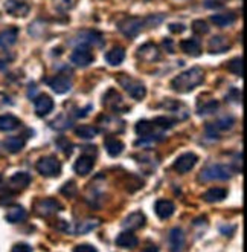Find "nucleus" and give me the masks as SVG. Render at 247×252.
Segmentation results:
<instances>
[{
  "label": "nucleus",
  "instance_id": "nucleus-40",
  "mask_svg": "<svg viewBox=\"0 0 247 252\" xmlns=\"http://www.w3.org/2000/svg\"><path fill=\"white\" fill-rule=\"evenodd\" d=\"M217 109H219V101H209L208 104L203 106V109H198V113L200 115H209V113H214Z\"/></svg>",
  "mask_w": 247,
  "mask_h": 252
},
{
  "label": "nucleus",
  "instance_id": "nucleus-9",
  "mask_svg": "<svg viewBox=\"0 0 247 252\" xmlns=\"http://www.w3.org/2000/svg\"><path fill=\"white\" fill-rule=\"evenodd\" d=\"M137 57L143 62L154 63L161 60V51H159V48L154 43H145L137 49Z\"/></svg>",
  "mask_w": 247,
  "mask_h": 252
},
{
  "label": "nucleus",
  "instance_id": "nucleus-13",
  "mask_svg": "<svg viewBox=\"0 0 247 252\" xmlns=\"http://www.w3.org/2000/svg\"><path fill=\"white\" fill-rule=\"evenodd\" d=\"M235 124V120L232 116L229 118H220V120H217L211 124H206V131L208 135H215V133H221V131H227L234 127Z\"/></svg>",
  "mask_w": 247,
  "mask_h": 252
},
{
  "label": "nucleus",
  "instance_id": "nucleus-33",
  "mask_svg": "<svg viewBox=\"0 0 247 252\" xmlns=\"http://www.w3.org/2000/svg\"><path fill=\"white\" fill-rule=\"evenodd\" d=\"M101 225V221L99 220H96V219H85V220H82L81 223H78L77 226H75V232L77 234H81V235H84V234H89L90 231H93L95 228H98Z\"/></svg>",
  "mask_w": 247,
  "mask_h": 252
},
{
  "label": "nucleus",
  "instance_id": "nucleus-42",
  "mask_svg": "<svg viewBox=\"0 0 247 252\" xmlns=\"http://www.w3.org/2000/svg\"><path fill=\"white\" fill-rule=\"evenodd\" d=\"M9 104H12V99L8 95H5V94H0V109L6 107Z\"/></svg>",
  "mask_w": 247,
  "mask_h": 252
},
{
  "label": "nucleus",
  "instance_id": "nucleus-39",
  "mask_svg": "<svg viewBox=\"0 0 247 252\" xmlns=\"http://www.w3.org/2000/svg\"><path fill=\"white\" fill-rule=\"evenodd\" d=\"M154 123L161 127L162 130H169L171 127H174V124H176V121H172L171 118H165V116H159V118H156L154 120Z\"/></svg>",
  "mask_w": 247,
  "mask_h": 252
},
{
  "label": "nucleus",
  "instance_id": "nucleus-1",
  "mask_svg": "<svg viewBox=\"0 0 247 252\" xmlns=\"http://www.w3.org/2000/svg\"><path fill=\"white\" fill-rule=\"evenodd\" d=\"M205 81V72L201 67H191L182 73H179L177 77H174L171 81V87L174 92L177 94H188L197 89L198 86L203 84Z\"/></svg>",
  "mask_w": 247,
  "mask_h": 252
},
{
  "label": "nucleus",
  "instance_id": "nucleus-14",
  "mask_svg": "<svg viewBox=\"0 0 247 252\" xmlns=\"http://www.w3.org/2000/svg\"><path fill=\"white\" fill-rule=\"evenodd\" d=\"M93 165H95V158L90 155H82L75 160L74 170L78 176H87L93 170Z\"/></svg>",
  "mask_w": 247,
  "mask_h": 252
},
{
  "label": "nucleus",
  "instance_id": "nucleus-12",
  "mask_svg": "<svg viewBox=\"0 0 247 252\" xmlns=\"http://www.w3.org/2000/svg\"><path fill=\"white\" fill-rule=\"evenodd\" d=\"M48 84H49V87L52 89L55 94H66V92L70 91V87H72L70 78L66 77V75H63V73L49 78L48 80Z\"/></svg>",
  "mask_w": 247,
  "mask_h": 252
},
{
  "label": "nucleus",
  "instance_id": "nucleus-31",
  "mask_svg": "<svg viewBox=\"0 0 247 252\" xmlns=\"http://www.w3.org/2000/svg\"><path fill=\"white\" fill-rule=\"evenodd\" d=\"M164 109L165 110H169V112H174V113H176L180 118V120H185V118L188 116V109L185 107V104H182V102H179V101L168 99L165 104H164Z\"/></svg>",
  "mask_w": 247,
  "mask_h": 252
},
{
  "label": "nucleus",
  "instance_id": "nucleus-28",
  "mask_svg": "<svg viewBox=\"0 0 247 252\" xmlns=\"http://www.w3.org/2000/svg\"><path fill=\"white\" fill-rule=\"evenodd\" d=\"M124 60H125V51H124V48L116 46V48L110 49L106 54V62L110 66H119V64H122Z\"/></svg>",
  "mask_w": 247,
  "mask_h": 252
},
{
  "label": "nucleus",
  "instance_id": "nucleus-15",
  "mask_svg": "<svg viewBox=\"0 0 247 252\" xmlns=\"http://www.w3.org/2000/svg\"><path fill=\"white\" fill-rule=\"evenodd\" d=\"M145 223H147V219H145V214L140 211H135L132 214H128L124 221H122V226L125 229L130 231H135V229H140Z\"/></svg>",
  "mask_w": 247,
  "mask_h": 252
},
{
  "label": "nucleus",
  "instance_id": "nucleus-21",
  "mask_svg": "<svg viewBox=\"0 0 247 252\" xmlns=\"http://www.w3.org/2000/svg\"><path fill=\"white\" fill-rule=\"evenodd\" d=\"M104 104L114 112H124L121 107H127L124 104V99L121 98V95L116 91H113V89H110V91L107 92V95L104 96Z\"/></svg>",
  "mask_w": 247,
  "mask_h": 252
},
{
  "label": "nucleus",
  "instance_id": "nucleus-25",
  "mask_svg": "<svg viewBox=\"0 0 247 252\" xmlns=\"http://www.w3.org/2000/svg\"><path fill=\"white\" fill-rule=\"evenodd\" d=\"M104 147H106V152L109 153V156H111V158L119 156L124 152V144L119 139L113 138V136H107L106 138Z\"/></svg>",
  "mask_w": 247,
  "mask_h": 252
},
{
  "label": "nucleus",
  "instance_id": "nucleus-18",
  "mask_svg": "<svg viewBox=\"0 0 247 252\" xmlns=\"http://www.w3.org/2000/svg\"><path fill=\"white\" fill-rule=\"evenodd\" d=\"M174 210H176V206H174V203L171 200H166V199H161L157 200L156 205H154V211L157 214L159 219H169L172 214H174Z\"/></svg>",
  "mask_w": 247,
  "mask_h": 252
},
{
  "label": "nucleus",
  "instance_id": "nucleus-5",
  "mask_svg": "<svg viewBox=\"0 0 247 252\" xmlns=\"http://www.w3.org/2000/svg\"><path fill=\"white\" fill-rule=\"evenodd\" d=\"M70 62L78 67H85L93 63V54L89 46L85 44H78L74 49V52L70 54Z\"/></svg>",
  "mask_w": 247,
  "mask_h": 252
},
{
  "label": "nucleus",
  "instance_id": "nucleus-19",
  "mask_svg": "<svg viewBox=\"0 0 247 252\" xmlns=\"http://www.w3.org/2000/svg\"><path fill=\"white\" fill-rule=\"evenodd\" d=\"M78 41H81V44H85V46H103L104 44V37L99 32H80V35L77 37Z\"/></svg>",
  "mask_w": 247,
  "mask_h": 252
},
{
  "label": "nucleus",
  "instance_id": "nucleus-35",
  "mask_svg": "<svg viewBox=\"0 0 247 252\" xmlns=\"http://www.w3.org/2000/svg\"><path fill=\"white\" fill-rule=\"evenodd\" d=\"M23 147H25V141L19 136H12L5 141V148L9 153H19Z\"/></svg>",
  "mask_w": 247,
  "mask_h": 252
},
{
  "label": "nucleus",
  "instance_id": "nucleus-22",
  "mask_svg": "<svg viewBox=\"0 0 247 252\" xmlns=\"http://www.w3.org/2000/svg\"><path fill=\"white\" fill-rule=\"evenodd\" d=\"M29 184H31V176L27 173H16L9 179L8 185L12 191H22L26 187H29Z\"/></svg>",
  "mask_w": 247,
  "mask_h": 252
},
{
  "label": "nucleus",
  "instance_id": "nucleus-26",
  "mask_svg": "<svg viewBox=\"0 0 247 252\" xmlns=\"http://www.w3.org/2000/svg\"><path fill=\"white\" fill-rule=\"evenodd\" d=\"M180 48L185 54L191 57H198L201 54V44L195 38H186L180 43Z\"/></svg>",
  "mask_w": 247,
  "mask_h": 252
},
{
  "label": "nucleus",
  "instance_id": "nucleus-17",
  "mask_svg": "<svg viewBox=\"0 0 247 252\" xmlns=\"http://www.w3.org/2000/svg\"><path fill=\"white\" fill-rule=\"evenodd\" d=\"M139 243V239L136 237V234L130 229L122 231L118 237H116V245L121 246V248H127V249H133L136 248Z\"/></svg>",
  "mask_w": 247,
  "mask_h": 252
},
{
  "label": "nucleus",
  "instance_id": "nucleus-43",
  "mask_svg": "<svg viewBox=\"0 0 247 252\" xmlns=\"http://www.w3.org/2000/svg\"><path fill=\"white\" fill-rule=\"evenodd\" d=\"M75 251H77V252H80V251H89V252H96L98 249H96L95 246H92V245H78V246L75 248Z\"/></svg>",
  "mask_w": 247,
  "mask_h": 252
},
{
  "label": "nucleus",
  "instance_id": "nucleus-7",
  "mask_svg": "<svg viewBox=\"0 0 247 252\" xmlns=\"http://www.w3.org/2000/svg\"><path fill=\"white\" fill-rule=\"evenodd\" d=\"M197 162H198L197 155H194V153H183L182 156H179L176 159L172 168L176 170L179 174H185V173H190L195 167Z\"/></svg>",
  "mask_w": 247,
  "mask_h": 252
},
{
  "label": "nucleus",
  "instance_id": "nucleus-32",
  "mask_svg": "<svg viewBox=\"0 0 247 252\" xmlns=\"http://www.w3.org/2000/svg\"><path fill=\"white\" fill-rule=\"evenodd\" d=\"M19 126H20V121L14 115H2L0 116V130L2 131L16 130Z\"/></svg>",
  "mask_w": 247,
  "mask_h": 252
},
{
  "label": "nucleus",
  "instance_id": "nucleus-38",
  "mask_svg": "<svg viewBox=\"0 0 247 252\" xmlns=\"http://www.w3.org/2000/svg\"><path fill=\"white\" fill-rule=\"evenodd\" d=\"M192 31H194V34H198V35L208 34L209 32V26H208V23L205 20H195L192 23Z\"/></svg>",
  "mask_w": 247,
  "mask_h": 252
},
{
  "label": "nucleus",
  "instance_id": "nucleus-30",
  "mask_svg": "<svg viewBox=\"0 0 247 252\" xmlns=\"http://www.w3.org/2000/svg\"><path fill=\"white\" fill-rule=\"evenodd\" d=\"M99 124H101V127H103L106 131H110V133H116V131L122 130V127H124L122 121L116 120V118H109V116H106V118L101 116Z\"/></svg>",
  "mask_w": 247,
  "mask_h": 252
},
{
  "label": "nucleus",
  "instance_id": "nucleus-41",
  "mask_svg": "<svg viewBox=\"0 0 247 252\" xmlns=\"http://www.w3.org/2000/svg\"><path fill=\"white\" fill-rule=\"evenodd\" d=\"M227 3V0H205L203 5L209 9H219V8H223L224 5Z\"/></svg>",
  "mask_w": 247,
  "mask_h": 252
},
{
  "label": "nucleus",
  "instance_id": "nucleus-24",
  "mask_svg": "<svg viewBox=\"0 0 247 252\" xmlns=\"http://www.w3.org/2000/svg\"><path fill=\"white\" fill-rule=\"evenodd\" d=\"M230 44L229 40L223 35H215L209 40V52L211 54H221L229 51Z\"/></svg>",
  "mask_w": 247,
  "mask_h": 252
},
{
  "label": "nucleus",
  "instance_id": "nucleus-11",
  "mask_svg": "<svg viewBox=\"0 0 247 252\" xmlns=\"http://www.w3.org/2000/svg\"><path fill=\"white\" fill-rule=\"evenodd\" d=\"M29 9L31 8L23 0H8V2H5V11L12 17H26L29 14Z\"/></svg>",
  "mask_w": 247,
  "mask_h": 252
},
{
  "label": "nucleus",
  "instance_id": "nucleus-4",
  "mask_svg": "<svg viewBox=\"0 0 247 252\" xmlns=\"http://www.w3.org/2000/svg\"><path fill=\"white\" fill-rule=\"evenodd\" d=\"M37 171L45 177H55L61 173V162L55 156H45L37 160Z\"/></svg>",
  "mask_w": 247,
  "mask_h": 252
},
{
  "label": "nucleus",
  "instance_id": "nucleus-10",
  "mask_svg": "<svg viewBox=\"0 0 247 252\" xmlns=\"http://www.w3.org/2000/svg\"><path fill=\"white\" fill-rule=\"evenodd\" d=\"M61 210L60 203H58L55 199H43L40 202H37L35 205V213L40 217H48V216H54L55 213H58Z\"/></svg>",
  "mask_w": 247,
  "mask_h": 252
},
{
  "label": "nucleus",
  "instance_id": "nucleus-29",
  "mask_svg": "<svg viewBox=\"0 0 247 252\" xmlns=\"http://www.w3.org/2000/svg\"><path fill=\"white\" fill-rule=\"evenodd\" d=\"M226 197H227V189H224V188H211L205 192V194H203V200L208 202V203L221 202Z\"/></svg>",
  "mask_w": 247,
  "mask_h": 252
},
{
  "label": "nucleus",
  "instance_id": "nucleus-45",
  "mask_svg": "<svg viewBox=\"0 0 247 252\" xmlns=\"http://www.w3.org/2000/svg\"><path fill=\"white\" fill-rule=\"evenodd\" d=\"M165 41H166L168 44H171V43H172L171 40H165ZM168 51H169V52H174V48H171V46H168Z\"/></svg>",
  "mask_w": 247,
  "mask_h": 252
},
{
  "label": "nucleus",
  "instance_id": "nucleus-3",
  "mask_svg": "<svg viewBox=\"0 0 247 252\" xmlns=\"http://www.w3.org/2000/svg\"><path fill=\"white\" fill-rule=\"evenodd\" d=\"M118 83L121 84V87L124 89V91L127 94H130V96H132L133 99H136V101L143 99L145 95H147V89H145V86L140 81L128 77V75H119Z\"/></svg>",
  "mask_w": 247,
  "mask_h": 252
},
{
  "label": "nucleus",
  "instance_id": "nucleus-27",
  "mask_svg": "<svg viewBox=\"0 0 247 252\" xmlns=\"http://www.w3.org/2000/svg\"><path fill=\"white\" fill-rule=\"evenodd\" d=\"M5 217L9 223H20V221H23L26 219V210L20 205H12L11 208L6 211Z\"/></svg>",
  "mask_w": 247,
  "mask_h": 252
},
{
  "label": "nucleus",
  "instance_id": "nucleus-44",
  "mask_svg": "<svg viewBox=\"0 0 247 252\" xmlns=\"http://www.w3.org/2000/svg\"><path fill=\"white\" fill-rule=\"evenodd\" d=\"M12 251H32V246L25 245V243H19L16 246H12Z\"/></svg>",
  "mask_w": 247,
  "mask_h": 252
},
{
  "label": "nucleus",
  "instance_id": "nucleus-16",
  "mask_svg": "<svg viewBox=\"0 0 247 252\" xmlns=\"http://www.w3.org/2000/svg\"><path fill=\"white\" fill-rule=\"evenodd\" d=\"M171 251H183L185 249V232L180 228H172L168 234Z\"/></svg>",
  "mask_w": 247,
  "mask_h": 252
},
{
  "label": "nucleus",
  "instance_id": "nucleus-8",
  "mask_svg": "<svg viewBox=\"0 0 247 252\" xmlns=\"http://www.w3.org/2000/svg\"><path fill=\"white\" fill-rule=\"evenodd\" d=\"M34 110H35V115L40 118L48 116L54 110V99L46 94L38 95L34 101Z\"/></svg>",
  "mask_w": 247,
  "mask_h": 252
},
{
  "label": "nucleus",
  "instance_id": "nucleus-6",
  "mask_svg": "<svg viewBox=\"0 0 247 252\" xmlns=\"http://www.w3.org/2000/svg\"><path fill=\"white\" fill-rule=\"evenodd\" d=\"M145 22L142 19H137V17H130V19H125L119 23V31L127 37V38H135L139 35V32L142 31Z\"/></svg>",
  "mask_w": 247,
  "mask_h": 252
},
{
  "label": "nucleus",
  "instance_id": "nucleus-23",
  "mask_svg": "<svg viewBox=\"0 0 247 252\" xmlns=\"http://www.w3.org/2000/svg\"><path fill=\"white\" fill-rule=\"evenodd\" d=\"M211 20L215 26L226 28V26H230L237 22V14L234 11H226L221 14H215V16L211 17Z\"/></svg>",
  "mask_w": 247,
  "mask_h": 252
},
{
  "label": "nucleus",
  "instance_id": "nucleus-34",
  "mask_svg": "<svg viewBox=\"0 0 247 252\" xmlns=\"http://www.w3.org/2000/svg\"><path fill=\"white\" fill-rule=\"evenodd\" d=\"M227 69L237 77L244 75V58L243 57H235L227 63Z\"/></svg>",
  "mask_w": 247,
  "mask_h": 252
},
{
  "label": "nucleus",
  "instance_id": "nucleus-36",
  "mask_svg": "<svg viewBox=\"0 0 247 252\" xmlns=\"http://www.w3.org/2000/svg\"><path fill=\"white\" fill-rule=\"evenodd\" d=\"M75 133H77V136L81 139H92L96 136L98 130L93 126H81L75 130Z\"/></svg>",
  "mask_w": 247,
  "mask_h": 252
},
{
  "label": "nucleus",
  "instance_id": "nucleus-37",
  "mask_svg": "<svg viewBox=\"0 0 247 252\" xmlns=\"http://www.w3.org/2000/svg\"><path fill=\"white\" fill-rule=\"evenodd\" d=\"M51 126H52L54 128H56V130H66V128H69V127H74V120H70V118L64 120V116L60 115Z\"/></svg>",
  "mask_w": 247,
  "mask_h": 252
},
{
  "label": "nucleus",
  "instance_id": "nucleus-2",
  "mask_svg": "<svg viewBox=\"0 0 247 252\" xmlns=\"http://www.w3.org/2000/svg\"><path fill=\"white\" fill-rule=\"evenodd\" d=\"M232 170L227 165H221V164H214L206 167L200 173V181L201 182H212V181H229L232 177Z\"/></svg>",
  "mask_w": 247,
  "mask_h": 252
},
{
  "label": "nucleus",
  "instance_id": "nucleus-46",
  "mask_svg": "<svg viewBox=\"0 0 247 252\" xmlns=\"http://www.w3.org/2000/svg\"><path fill=\"white\" fill-rule=\"evenodd\" d=\"M2 182H3V177H2V174H0V185H2Z\"/></svg>",
  "mask_w": 247,
  "mask_h": 252
},
{
  "label": "nucleus",
  "instance_id": "nucleus-20",
  "mask_svg": "<svg viewBox=\"0 0 247 252\" xmlns=\"http://www.w3.org/2000/svg\"><path fill=\"white\" fill-rule=\"evenodd\" d=\"M19 37V29L17 28H8L5 31L0 32V49H8L14 46Z\"/></svg>",
  "mask_w": 247,
  "mask_h": 252
}]
</instances>
